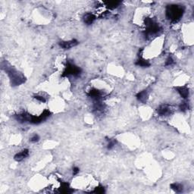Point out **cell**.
Wrapping results in <instances>:
<instances>
[{
  "mask_svg": "<svg viewBox=\"0 0 194 194\" xmlns=\"http://www.w3.org/2000/svg\"><path fill=\"white\" fill-rule=\"evenodd\" d=\"M78 43V41L77 39H74L68 41H60L59 44L60 47L64 48V49H70V48L76 46Z\"/></svg>",
  "mask_w": 194,
  "mask_h": 194,
  "instance_id": "8992f818",
  "label": "cell"
},
{
  "mask_svg": "<svg viewBox=\"0 0 194 194\" xmlns=\"http://www.w3.org/2000/svg\"><path fill=\"white\" fill-rule=\"evenodd\" d=\"M136 99H137V100H139L140 102H143V103H146V102H147V100H148L149 93L147 92V90L140 91V92H139L136 94Z\"/></svg>",
  "mask_w": 194,
  "mask_h": 194,
  "instance_id": "7c38bea8",
  "label": "cell"
},
{
  "mask_svg": "<svg viewBox=\"0 0 194 194\" xmlns=\"http://www.w3.org/2000/svg\"><path fill=\"white\" fill-rule=\"evenodd\" d=\"M117 140L115 139H109L108 140V144H107V149L108 150H111L115 147V146L116 145Z\"/></svg>",
  "mask_w": 194,
  "mask_h": 194,
  "instance_id": "2e32d148",
  "label": "cell"
},
{
  "mask_svg": "<svg viewBox=\"0 0 194 194\" xmlns=\"http://www.w3.org/2000/svg\"><path fill=\"white\" fill-rule=\"evenodd\" d=\"M82 71L78 66L75 65L73 62H69L68 61L67 64H66V67L64 71L62 74V77H69V76H73V77H80Z\"/></svg>",
  "mask_w": 194,
  "mask_h": 194,
  "instance_id": "277c9868",
  "label": "cell"
},
{
  "mask_svg": "<svg viewBox=\"0 0 194 194\" xmlns=\"http://www.w3.org/2000/svg\"><path fill=\"white\" fill-rule=\"evenodd\" d=\"M136 65L140 66V67H143V68H148L150 66V63L148 62L147 60H146L143 58L142 55H139V59L136 60Z\"/></svg>",
  "mask_w": 194,
  "mask_h": 194,
  "instance_id": "4fadbf2b",
  "label": "cell"
},
{
  "mask_svg": "<svg viewBox=\"0 0 194 194\" xmlns=\"http://www.w3.org/2000/svg\"><path fill=\"white\" fill-rule=\"evenodd\" d=\"M28 156H29V150L28 149H25V150H23L21 152L16 154L14 159L17 161H21L26 159L27 157H28Z\"/></svg>",
  "mask_w": 194,
  "mask_h": 194,
  "instance_id": "8fae6325",
  "label": "cell"
},
{
  "mask_svg": "<svg viewBox=\"0 0 194 194\" xmlns=\"http://www.w3.org/2000/svg\"><path fill=\"white\" fill-rule=\"evenodd\" d=\"M157 113L160 116H168L172 114L173 112V109L169 105L167 104H163V105H159L157 108Z\"/></svg>",
  "mask_w": 194,
  "mask_h": 194,
  "instance_id": "5b68a950",
  "label": "cell"
},
{
  "mask_svg": "<svg viewBox=\"0 0 194 194\" xmlns=\"http://www.w3.org/2000/svg\"><path fill=\"white\" fill-rule=\"evenodd\" d=\"M175 89L177 91V93L181 95V96L182 97L183 99L186 100V99L188 98L190 94V91L189 89H188L187 87H175Z\"/></svg>",
  "mask_w": 194,
  "mask_h": 194,
  "instance_id": "9c48e42d",
  "label": "cell"
},
{
  "mask_svg": "<svg viewBox=\"0 0 194 194\" xmlns=\"http://www.w3.org/2000/svg\"><path fill=\"white\" fill-rule=\"evenodd\" d=\"M30 142H32V143H37V142H38L39 140V136L38 134H34V135H33L30 137Z\"/></svg>",
  "mask_w": 194,
  "mask_h": 194,
  "instance_id": "ffe728a7",
  "label": "cell"
},
{
  "mask_svg": "<svg viewBox=\"0 0 194 194\" xmlns=\"http://www.w3.org/2000/svg\"><path fill=\"white\" fill-rule=\"evenodd\" d=\"M184 13V8L178 5H170L166 8V17L172 22H177Z\"/></svg>",
  "mask_w": 194,
  "mask_h": 194,
  "instance_id": "7a4b0ae2",
  "label": "cell"
},
{
  "mask_svg": "<svg viewBox=\"0 0 194 194\" xmlns=\"http://www.w3.org/2000/svg\"><path fill=\"white\" fill-rule=\"evenodd\" d=\"M179 108H180V110H181V112H186V111H187L188 109H190L189 104H188L186 102H183L181 103Z\"/></svg>",
  "mask_w": 194,
  "mask_h": 194,
  "instance_id": "e0dca14e",
  "label": "cell"
},
{
  "mask_svg": "<svg viewBox=\"0 0 194 194\" xmlns=\"http://www.w3.org/2000/svg\"><path fill=\"white\" fill-rule=\"evenodd\" d=\"M121 2L120 1H106L104 2V4H105V6L107 7L109 9L113 10L115 9V8H118L120 5H121Z\"/></svg>",
  "mask_w": 194,
  "mask_h": 194,
  "instance_id": "5bb4252c",
  "label": "cell"
},
{
  "mask_svg": "<svg viewBox=\"0 0 194 194\" xmlns=\"http://www.w3.org/2000/svg\"><path fill=\"white\" fill-rule=\"evenodd\" d=\"M5 70V72L8 75L12 86H14V87L19 86L24 84L25 80H26V78L24 77V75L22 73L18 71L14 68L6 67Z\"/></svg>",
  "mask_w": 194,
  "mask_h": 194,
  "instance_id": "3957f363",
  "label": "cell"
},
{
  "mask_svg": "<svg viewBox=\"0 0 194 194\" xmlns=\"http://www.w3.org/2000/svg\"><path fill=\"white\" fill-rule=\"evenodd\" d=\"M88 96L91 98L93 99L95 101H98V100H101L102 98L104 96V93L102 91L100 90V89H96V88H93V89L89 90V93H88Z\"/></svg>",
  "mask_w": 194,
  "mask_h": 194,
  "instance_id": "52a82bcc",
  "label": "cell"
},
{
  "mask_svg": "<svg viewBox=\"0 0 194 194\" xmlns=\"http://www.w3.org/2000/svg\"><path fill=\"white\" fill-rule=\"evenodd\" d=\"M105 109V104L102 103V102H101V100L95 101L94 104H93V112H96V114H99V113L103 112L104 109Z\"/></svg>",
  "mask_w": 194,
  "mask_h": 194,
  "instance_id": "ba28073f",
  "label": "cell"
},
{
  "mask_svg": "<svg viewBox=\"0 0 194 194\" xmlns=\"http://www.w3.org/2000/svg\"><path fill=\"white\" fill-rule=\"evenodd\" d=\"M34 99H36V100H38V101L41 102H46V99L43 96H39V95H36V96H34Z\"/></svg>",
  "mask_w": 194,
  "mask_h": 194,
  "instance_id": "44dd1931",
  "label": "cell"
},
{
  "mask_svg": "<svg viewBox=\"0 0 194 194\" xmlns=\"http://www.w3.org/2000/svg\"><path fill=\"white\" fill-rule=\"evenodd\" d=\"M104 192H105V189H104L103 186H99L98 187H96V189H95L94 191H93V193H103Z\"/></svg>",
  "mask_w": 194,
  "mask_h": 194,
  "instance_id": "d6986e66",
  "label": "cell"
},
{
  "mask_svg": "<svg viewBox=\"0 0 194 194\" xmlns=\"http://www.w3.org/2000/svg\"><path fill=\"white\" fill-rule=\"evenodd\" d=\"M96 15H93V13H86L85 15L83 16V21L87 25L92 24L96 21Z\"/></svg>",
  "mask_w": 194,
  "mask_h": 194,
  "instance_id": "30bf717a",
  "label": "cell"
},
{
  "mask_svg": "<svg viewBox=\"0 0 194 194\" xmlns=\"http://www.w3.org/2000/svg\"><path fill=\"white\" fill-rule=\"evenodd\" d=\"M171 188L177 193H181L184 190L183 185L181 184H178V183H174V184H171Z\"/></svg>",
  "mask_w": 194,
  "mask_h": 194,
  "instance_id": "9a60e30c",
  "label": "cell"
},
{
  "mask_svg": "<svg viewBox=\"0 0 194 194\" xmlns=\"http://www.w3.org/2000/svg\"><path fill=\"white\" fill-rule=\"evenodd\" d=\"M173 64H175V60L172 58L171 56H169L168 59H166V62H165V66H171Z\"/></svg>",
  "mask_w": 194,
  "mask_h": 194,
  "instance_id": "ac0fdd59",
  "label": "cell"
},
{
  "mask_svg": "<svg viewBox=\"0 0 194 194\" xmlns=\"http://www.w3.org/2000/svg\"><path fill=\"white\" fill-rule=\"evenodd\" d=\"M79 171H80V169H79V168H78V167H74L73 171H72L74 175H78V174L79 173Z\"/></svg>",
  "mask_w": 194,
  "mask_h": 194,
  "instance_id": "7402d4cb",
  "label": "cell"
},
{
  "mask_svg": "<svg viewBox=\"0 0 194 194\" xmlns=\"http://www.w3.org/2000/svg\"><path fill=\"white\" fill-rule=\"evenodd\" d=\"M146 25V30L144 36L146 38H150L151 37H155L161 32L162 28L158 23H156L153 19L150 18H146L144 21Z\"/></svg>",
  "mask_w": 194,
  "mask_h": 194,
  "instance_id": "6da1fadb",
  "label": "cell"
}]
</instances>
